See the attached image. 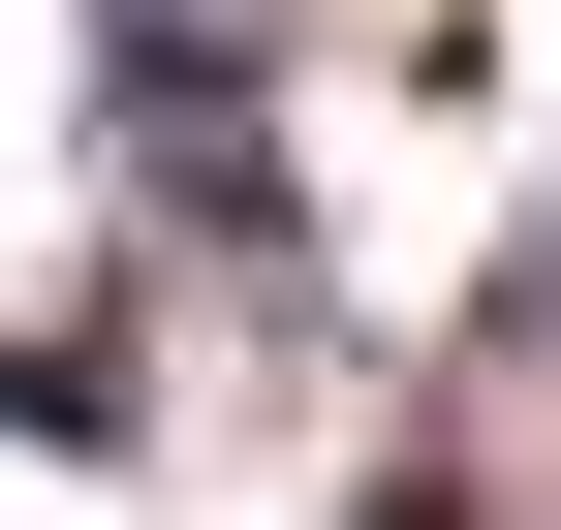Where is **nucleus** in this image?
<instances>
[{
  "mask_svg": "<svg viewBox=\"0 0 561 530\" xmlns=\"http://www.w3.org/2000/svg\"><path fill=\"white\" fill-rule=\"evenodd\" d=\"M94 62H125V125H219L280 94V0H94Z\"/></svg>",
  "mask_w": 561,
  "mask_h": 530,
  "instance_id": "f257e3e1",
  "label": "nucleus"
},
{
  "mask_svg": "<svg viewBox=\"0 0 561 530\" xmlns=\"http://www.w3.org/2000/svg\"><path fill=\"white\" fill-rule=\"evenodd\" d=\"M125 157H157L187 250H280V125H250V94H219V125H125Z\"/></svg>",
  "mask_w": 561,
  "mask_h": 530,
  "instance_id": "f03ea898",
  "label": "nucleus"
}]
</instances>
